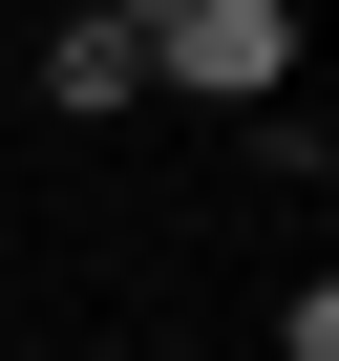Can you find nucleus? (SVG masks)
<instances>
[{"mask_svg":"<svg viewBox=\"0 0 339 361\" xmlns=\"http://www.w3.org/2000/svg\"><path fill=\"white\" fill-rule=\"evenodd\" d=\"M148 85H212V106H297V22H276V0H170V22H148Z\"/></svg>","mask_w":339,"mask_h":361,"instance_id":"obj_1","label":"nucleus"},{"mask_svg":"<svg viewBox=\"0 0 339 361\" xmlns=\"http://www.w3.org/2000/svg\"><path fill=\"white\" fill-rule=\"evenodd\" d=\"M148 85V22H127V0H85V22L43 43V106H127Z\"/></svg>","mask_w":339,"mask_h":361,"instance_id":"obj_2","label":"nucleus"}]
</instances>
